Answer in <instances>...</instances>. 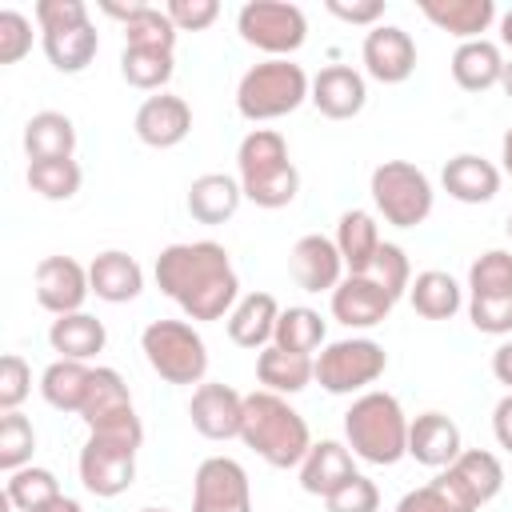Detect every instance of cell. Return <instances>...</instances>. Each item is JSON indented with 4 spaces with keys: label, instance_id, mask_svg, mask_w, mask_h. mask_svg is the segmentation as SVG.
Here are the masks:
<instances>
[{
    "label": "cell",
    "instance_id": "1",
    "mask_svg": "<svg viewBox=\"0 0 512 512\" xmlns=\"http://www.w3.org/2000/svg\"><path fill=\"white\" fill-rule=\"evenodd\" d=\"M156 288L180 304L188 320H224L240 300V280L228 248L216 240L168 244L156 256Z\"/></svg>",
    "mask_w": 512,
    "mask_h": 512
},
{
    "label": "cell",
    "instance_id": "2",
    "mask_svg": "<svg viewBox=\"0 0 512 512\" xmlns=\"http://www.w3.org/2000/svg\"><path fill=\"white\" fill-rule=\"evenodd\" d=\"M240 440L268 464V468H300V460L312 448L308 420L288 404V396L276 392H248L244 396V424Z\"/></svg>",
    "mask_w": 512,
    "mask_h": 512
},
{
    "label": "cell",
    "instance_id": "3",
    "mask_svg": "<svg viewBox=\"0 0 512 512\" xmlns=\"http://www.w3.org/2000/svg\"><path fill=\"white\" fill-rule=\"evenodd\" d=\"M144 444V424L140 416H120L112 424H100V428H88V440L80 448V484L100 496V500H112L120 492L132 488L136 480V452Z\"/></svg>",
    "mask_w": 512,
    "mask_h": 512
},
{
    "label": "cell",
    "instance_id": "4",
    "mask_svg": "<svg viewBox=\"0 0 512 512\" xmlns=\"http://www.w3.org/2000/svg\"><path fill=\"white\" fill-rule=\"evenodd\" d=\"M236 180L256 208H284L300 192V172L288 156V140L276 128H252L236 148Z\"/></svg>",
    "mask_w": 512,
    "mask_h": 512
},
{
    "label": "cell",
    "instance_id": "5",
    "mask_svg": "<svg viewBox=\"0 0 512 512\" xmlns=\"http://www.w3.org/2000/svg\"><path fill=\"white\" fill-rule=\"evenodd\" d=\"M344 440L364 464L388 468L408 456V416L392 392L368 388L344 412Z\"/></svg>",
    "mask_w": 512,
    "mask_h": 512
},
{
    "label": "cell",
    "instance_id": "6",
    "mask_svg": "<svg viewBox=\"0 0 512 512\" xmlns=\"http://www.w3.org/2000/svg\"><path fill=\"white\" fill-rule=\"evenodd\" d=\"M312 92V80L292 60H260L252 64L236 84V112L252 124L280 120L296 112Z\"/></svg>",
    "mask_w": 512,
    "mask_h": 512
},
{
    "label": "cell",
    "instance_id": "7",
    "mask_svg": "<svg viewBox=\"0 0 512 512\" xmlns=\"http://www.w3.org/2000/svg\"><path fill=\"white\" fill-rule=\"evenodd\" d=\"M140 352L168 384H204L208 376V344L188 320H152L140 332Z\"/></svg>",
    "mask_w": 512,
    "mask_h": 512
},
{
    "label": "cell",
    "instance_id": "8",
    "mask_svg": "<svg viewBox=\"0 0 512 512\" xmlns=\"http://www.w3.org/2000/svg\"><path fill=\"white\" fill-rule=\"evenodd\" d=\"M368 192H372V204L376 212L392 224V228H416L432 216V180L408 164V160H384L372 168V180H368Z\"/></svg>",
    "mask_w": 512,
    "mask_h": 512
},
{
    "label": "cell",
    "instance_id": "9",
    "mask_svg": "<svg viewBox=\"0 0 512 512\" xmlns=\"http://www.w3.org/2000/svg\"><path fill=\"white\" fill-rule=\"evenodd\" d=\"M388 368V352L384 344H376L372 336H348V340H332L320 348L316 356V384L332 396H360L368 392V384H376Z\"/></svg>",
    "mask_w": 512,
    "mask_h": 512
},
{
    "label": "cell",
    "instance_id": "10",
    "mask_svg": "<svg viewBox=\"0 0 512 512\" xmlns=\"http://www.w3.org/2000/svg\"><path fill=\"white\" fill-rule=\"evenodd\" d=\"M236 32L244 44L268 52V60H288L308 40V16L288 0H248L236 12Z\"/></svg>",
    "mask_w": 512,
    "mask_h": 512
},
{
    "label": "cell",
    "instance_id": "11",
    "mask_svg": "<svg viewBox=\"0 0 512 512\" xmlns=\"http://www.w3.org/2000/svg\"><path fill=\"white\" fill-rule=\"evenodd\" d=\"M192 512H252V484L240 460L208 456L192 476Z\"/></svg>",
    "mask_w": 512,
    "mask_h": 512
},
{
    "label": "cell",
    "instance_id": "12",
    "mask_svg": "<svg viewBox=\"0 0 512 512\" xmlns=\"http://www.w3.org/2000/svg\"><path fill=\"white\" fill-rule=\"evenodd\" d=\"M36 304L52 316H68V312H84V300L92 292L88 284V268L72 256H44L36 264Z\"/></svg>",
    "mask_w": 512,
    "mask_h": 512
},
{
    "label": "cell",
    "instance_id": "13",
    "mask_svg": "<svg viewBox=\"0 0 512 512\" xmlns=\"http://www.w3.org/2000/svg\"><path fill=\"white\" fill-rule=\"evenodd\" d=\"M364 72L380 84H404L416 72V40L400 24H376L368 28L360 44Z\"/></svg>",
    "mask_w": 512,
    "mask_h": 512
},
{
    "label": "cell",
    "instance_id": "14",
    "mask_svg": "<svg viewBox=\"0 0 512 512\" xmlns=\"http://www.w3.org/2000/svg\"><path fill=\"white\" fill-rule=\"evenodd\" d=\"M188 420L208 440H232L240 436V424H244V396L232 384L204 380L188 400Z\"/></svg>",
    "mask_w": 512,
    "mask_h": 512
},
{
    "label": "cell",
    "instance_id": "15",
    "mask_svg": "<svg viewBox=\"0 0 512 512\" xmlns=\"http://www.w3.org/2000/svg\"><path fill=\"white\" fill-rule=\"evenodd\" d=\"M440 476L456 488V496H460L472 512L484 508L488 500H496L500 488H504V464H500V456L488 452V448H464Z\"/></svg>",
    "mask_w": 512,
    "mask_h": 512
},
{
    "label": "cell",
    "instance_id": "16",
    "mask_svg": "<svg viewBox=\"0 0 512 512\" xmlns=\"http://www.w3.org/2000/svg\"><path fill=\"white\" fill-rule=\"evenodd\" d=\"M288 268H292V280L304 292H336V284L344 280L340 248H336L332 236H320V232H308L292 244Z\"/></svg>",
    "mask_w": 512,
    "mask_h": 512
},
{
    "label": "cell",
    "instance_id": "17",
    "mask_svg": "<svg viewBox=\"0 0 512 512\" xmlns=\"http://www.w3.org/2000/svg\"><path fill=\"white\" fill-rule=\"evenodd\" d=\"M396 296L376 284L372 276H344L332 292V316L344 324V328H376L388 320Z\"/></svg>",
    "mask_w": 512,
    "mask_h": 512
},
{
    "label": "cell",
    "instance_id": "18",
    "mask_svg": "<svg viewBox=\"0 0 512 512\" xmlns=\"http://www.w3.org/2000/svg\"><path fill=\"white\" fill-rule=\"evenodd\" d=\"M132 128H136L140 144H148V148H176L192 132V108L184 96L156 92L136 108Z\"/></svg>",
    "mask_w": 512,
    "mask_h": 512
},
{
    "label": "cell",
    "instance_id": "19",
    "mask_svg": "<svg viewBox=\"0 0 512 512\" xmlns=\"http://www.w3.org/2000/svg\"><path fill=\"white\" fill-rule=\"evenodd\" d=\"M308 100H312L316 112L328 116V120H352V116H360L364 104H368V84H364V76H360L356 68H348V64H328V68L316 72Z\"/></svg>",
    "mask_w": 512,
    "mask_h": 512
},
{
    "label": "cell",
    "instance_id": "20",
    "mask_svg": "<svg viewBox=\"0 0 512 512\" xmlns=\"http://www.w3.org/2000/svg\"><path fill=\"white\" fill-rule=\"evenodd\" d=\"M464 452L460 428L452 416L444 412H420L416 420H408V456L424 468H448L456 456Z\"/></svg>",
    "mask_w": 512,
    "mask_h": 512
},
{
    "label": "cell",
    "instance_id": "21",
    "mask_svg": "<svg viewBox=\"0 0 512 512\" xmlns=\"http://www.w3.org/2000/svg\"><path fill=\"white\" fill-rule=\"evenodd\" d=\"M356 476V464H352V448L340 444V440H312L308 456L300 460V488L308 496H320L328 500L336 488H344L348 480Z\"/></svg>",
    "mask_w": 512,
    "mask_h": 512
},
{
    "label": "cell",
    "instance_id": "22",
    "mask_svg": "<svg viewBox=\"0 0 512 512\" xmlns=\"http://www.w3.org/2000/svg\"><path fill=\"white\" fill-rule=\"evenodd\" d=\"M88 284H92L96 300L128 304V300H136L144 292V268L136 264V256H128L120 248H108L88 264Z\"/></svg>",
    "mask_w": 512,
    "mask_h": 512
},
{
    "label": "cell",
    "instance_id": "23",
    "mask_svg": "<svg viewBox=\"0 0 512 512\" xmlns=\"http://www.w3.org/2000/svg\"><path fill=\"white\" fill-rule=\"evenodd\" d=\"M276 320H280V304L272 292H244L236 300V308L228 312V340L236 348H268L276 336Z\"/></svg>",
    "mask_w": 512,
    "mask_h": 512
},
{
    "label": "cell",
    "instance_id": "24",
    "mask_svg": "<svg viewBox=\"0 0 512 512\" xmlns=\"http://www.w3.org/2000/svg\"><path fill=\"white\" fill-rule=\"evenodd\" d=\"M440 184L460 204H488L500 192V168L492 160L476 156V152H460V156H452L444 164Z\"/></svg>",
    "mask_w": 512,
    "mask_h": 512
},
{
    "label": "cell",
    "instance_id": "25",
    "mask_svg": "<svg viewBox=\"0 0 512 512\" xmlns=\"http://www.w3.org/2000/svg\"><path fill=\"white\" fill-rule=\"evenodd\" d=\"M256 380L264 384V392L276 396H296L316 380V356L304 352H288L280 344H268L256 352Z\"/></svg>",
    "mask_w": 512,
    "mask_h": 512
},
{
    "label": "cell",
    "instance_id": "26",
    "mask_svg": "<svg viewBox=\"0 0 512 512\" xmlns=\"http://www.w3.org/2000/svg\"><path fill=\"white\" fill-rule=\"evenodd\" d=\"M332 240H336V248H340V260H344L348 276H368V272H372V260H376V252H380V244H384L376 216L364 212V208H348V212L340 216Z\"/></svg>",
    "mask_w": 512,
    "mask_h": 512
},
{
    "label": "cell",
    "instance_id": "27",
    "mask_svg": "<svg viewBox=\"0 0 512 512\" xmlns=\"http://www.w3.org/2000/svg\"><path fill=\"white\" fill-rule=\"evenodd\" d=\"M420 12L448 36L464 40H484V32L496 20V4L492 0H420Z\"/></svg>",
    "mask_w": 512,
    "mask_h": 512
},
{
    "label": "cell",
    "instance_id": "28",
    "mask_svg": "<svg viewBox=\"0 0 512 512\" xmlns=\"http://www.w3.org/2000/svg\"><path fill=\"white\" fill-rule=\"evenodd\" d=\"M240 200H244V188L228 172H204V176H196L188 184V212L200 224H224V220H232L236 208H240Z\"/></svg>",
    "mask_w": 512,
    "mask_h": 512
},
{
    "label": "cell",
    "instance_id": "29",
    "mask_svg": "<svg viewBox=\"0 0 512 512\" xmlns=\"http://www.w3.org/2000/svg\"><path fill=\"white\" fill-rule=\"evenodd\" d=\"M48 344H52V352H60V360H84L88 364L96 352H104L108 332H104V320H96L92 312H68V316L52 320Z\"/></svg>",
    "mask_w": 512,
    "mask_h": 512
},
{
    "label": "cell",
    "instance_id": "30",
    "mask_svg": "<svg viewBox=\"0 0 512 512\" xmlns=\"http://www.w3.org/2000/svg\"><path fill=\"white\" fill-rule=\"evenodd\" d=\"M448 68L464 92H488L504 76V56H500V44H492V40H464L452 52Z\"/></svg>",
    "mask_w": 512,
    "mask_h": 512
},
{
    "label": "cell",
    "instance_id": "31",
    "mask_svg": "<svg viewBox=\"0 0 512 512\" xmlns=\"http://www.w3.org/2000/svg\"><path fill=\"white\" fill-rule=\"evenodd\" d=\"M132 392L124 384V376L116 368H92V384H88V396H84V408H80V420L88 428H100V424H112L120 416H132Z\"/></svg>",
    "mask_w": 512,
    "mask_h": 512
},
{
    "label": "cell",
    "instance_id": "32",
    "mask_svg": "<svg viewBox=\"0 0 512 512\" xmlns=\"http://www.w3.org/2000/svg\"><path fill=\"white\" fill-rule=\"evenodd\" d=\"M24 152L28 160H72L76 152V124L64 112H36L24 124Z\"/></svg>",
    "mask_w": 512,
    "mask_h": 512
},
{
    "label": "cell",
    "instance_id": "33",
    "mask_svg": "<svg viewBox=\"0 0 512 512\" xmlns=\"http://www.w3.org/2000/svg\"><path fill=\"white\" fill-rule=\"evenodd\" d=\"M408 300H412V308H416L424 320H452V316L464 308V288H460L448 272L428 268V272H416V276H412Z\"/></svg>",
    "mask_w": 512,
    "mask_h": 512
},
{
    "label": "cell",
    "instance_id": "34",
    "mask_svg": "<svg viewBox=\"0 0 512 512\" xmlns=\"http://www.w3.org/2000/svg\"><path fill=\"white\" fill-rule=\"evenodd\" d=\"M40 44H44L48 64L56 72H64V76L84 72L96 60V52H100V36H96L92 20L88 24H76V28H64V32H44Z\"/></svg>",
    "mask_w": 512,
    "mask_h": 512
},
{
    "label": "cell",
    "instance_id": "35",
    "mask_svg": "<svg viewBox=\"0 0 512 512\" xmlns=\"http://www.w3.org/2000/svg\"><path fill=\"white\" fill-rule=\"evenodd\" d=\"M88 384H92V368L84 360H52L40 376V396L56 408V412H72L80 416L84 408V396H88Z\"/></svg>",
    "mask_w": 512,
    "mask_h": 512
},
{
    "label": "cell",
    "instance_id": "36",
    "mask_svg": "<svg viewBox=\"0 0 512 512\" xmlns=\"http://www.w3.org/2000/svg\"><path fill=\"white\" fill-rule=\"evenodd\" d=\"M328 336V324L316 308H304V304H292V308H280V320H276V336L272 344L288 348V352H304L312 356Z\"/></svg>",
    "mask_w": 512,
    "mask_h": 512
},
{
    "label": "cell",
    "instance_id": "37",
    "mask_svg": "<svg viewBox=\"0 0 512 512\" xmlns=\"http://www.w3.org/2000/svg\"><path fill=\"white\" fill-rule=\"evenodd\" d=\"M172 72H176V60L164 48H128L124 44V52H120V76L140 92H164Z\"/></svg>",
    "mask_w": 512,
    "mask_h": 512
},
{
    "label": "cell",
    "instance_id": "38",
    "mask_svg": "<svg viewBox=\"0 0 512 512\" xmlns=\"http://www.w3.org/2000/svg\"><path fill=\"white\" fill-rule=\"evenodd\" d=\"M56 496H60V480L48 468H36V464H24V468L8 472V480H4V500L20 512H36Z\"/></svg>",
    "mask_w": 512,
    "mask_h": 512
},
{
    "label": "cell",
    "instance_id": "39",
    "mask_svg": "<svg viewBox=\"0 0 512 512\" xmlns=\"http://www.w3.org/2000/svg\"><path fill=\"white\" fill-rule=\"evenodd\" d=\"M80 180L84 172L76 160H28V188L44 200H72Z\"/></svg>",
    "mask_w": 512,
    "mask_h": 512
},
{
    "label": "cell",
    "instance_id": "40",
    "mask_svg": "<svg viewBox=\"0 0 512 512\" xmlns=\"http://www.w3.org/2000/svg\"><path fill=\"white\" fill-rule=\"evenodd\" d=\"M124 44L128 48H164V52H172L176 48V24L168 20L164 8L140 4L136 16L124 24Z\"/></svg>",
    "mask_w": 512,
    "mask_h": 512
},
{
    "label": "cell",
    "instance_id": "41",
    "mask_svg": "<svg viewBox=\"0 0 512 512\" xmlns=\"http://www.w3.org/2000/svg\"><path fill=\"white\" fill-rule=\"evenodd\" d=\"M468 292L472 296H508L512 292V252L488 248L468 268Z\"/></svg>",
    "mask_w": 512,
    "mask_h": 512
},
{
    "label": "cell",
    "instance_id": "42",
    "mask_svg": "<svg viewBox=\"0 0 512 512\" xmlns=\"http://www.w3.org/2000/svg\"><path fill=\"white\" fill-rule=\"evenodd\" d=\"M32 452H36L32 420L24 412H4L0 416V468L16 472V468L32 464Z\"/></svg>",
    "mask_w": 512,
    "mask_h": 512
},
{
    "label": "cell",
    "instance_id": "43",
    "mask_svg": "<svg viewBox=\"0 0 512 512\" xmlns=\"http://www.w3.org/2000/svg\"><path fill=\"white\" fill-rule=\"evenodd\" d=\"M396 512H472V508L456 496V488H452L444 476H436V480H428L424 488H412V492L396 504Z\"/></svg>",
    "mask_w": 512,
    "mask_h": 512
},
{
    "label": "cell",
    "instance_id": "44",
    "mask_svg": "<svg viewBox=\"0 0 512 512\" xmlns=\"http://www.w3.org/2000/svg\"><path fill=\"white\" fill-rule=\"evenodd\" d=\"M376 284H384L396 300L408 292V284H412V264H408V252L400 248V244H380V252H376V260H372V272H368Z\"/></svg>",
    "mask_w": 512,
    "mask_h": 512
},
{
    "label": "cell",
    "instance_id": "45",
    "mask_svg": "<svg viewBox=\"0 0 512 512\" xmlns=\"http://www.w3.org/2000/svg\"><path fill=\"white\" fill-rule=\"evenodd\" d=\"M468 320H472L476 332L512 336V292L508 296H472L468 300Z\"/></svg>",
    "mask_w": 512,
    "mask_h": 512
},
{
    "label": "cell",
    "instance_id": "46",
    "mask_svg": "<svg viewBox=\"0 0 512 512\" xmlns=\"http://www.w3.org/2000/svg\"><path fill=\"white\" fill-rule=\"evenodd\" d=\"M28 392H32V368L20 352H8L0 360V412H20Z\"/></svg>",
    "mask_w": 512,
    "mask_h": 512
},
{
    "label": "cell",
    "instance_id": "47",
    "mask_svg": "<svg viewBox=\"0 0 512 512\" xmlns=\"http://www.w3.org/2000/svg\"><path fill=\"white\" fill-rule=\"evenodd\" d=\"M32 52V20L16 8L0 12V64H20Z\"/></svg>",
    "mask_w": 512,
    "mask_h": 512
},
{
    "label": "cell",
    "instance_id": "48",
    "mask_svg": "<svg viewBox=\"0 0 512 512\" xmlns=\"http://www.w3.org/2000/svg\"><path fill=\"white\" fill-rule=\"evenodd\" d=\"M324 508H328V512H380V488H376L364 472H356L344 488H336V492L324 500Z\"/></svg>",
    "mask_w": 512,
    "mask_h": 512
},
{
    "label": "cell",
    "instance_id": "49",
    "mask_svg": "<svg viewBox=\"0 0 512 512\" xmlns=\"http://www.w3.org/2000/svg\"><path fill=\"white\" fill-rule=\"evenodd\" d=\"M32 16L40 24V36L44 32H64V28L88 24V4L84 0H36Z\"/></svg>",
    "mask_w": 512,
    "mask_h": 512
},
{
    "label": "cell",
    "instance_id": "50",
    "mask_svg": "<svg viewBox=\"0 0 512 512\" xmlns=\"http://www.w3.org/2000/svg\"><path fill=\"white\" fill-rule=\"evenodd\" d=\"M164 12L176 24V32H204L208 24H216L220 4L216 0H168Z\"/></svg>",
    "mask_w": 512,
    "mask_h": 512
},
{
    "label": "cell",
    "instance_id": "51",
    "mask_svg": "<svg viewBox=\"0 0 512 512\" xmlns=\"http://www.w3.org/2000/svg\"><path fill=\"white\" fill-rule=\"evenodd\" d=\"M336 20H344V24H360V28H376L380 20H384V0H328L324 4Z\"/></svg>",
    "mask_w": 512,
    "mask_h": 512
},
{
    "label": "cell",
    "instance_id": "52",
    "mask_svg": "<svg viewBox=\"0 0 512 512\" xmlns=\"http://www.w3.org/2000/svg\"><path fill=\"white\" fill-rule=\"evenodd\" d=\"M492 436H496V444L512 456V392L500 396V404L492 408Z\"/></svg>",
    "mask_w": 512,
    "mask_h": 512
},
{
    "label": "cell",
    "instance_id": "53",
    "mask_svg": "<svg viewBox=\"0 0 512 512\" xmlns=\"http://www.w3.org/2000/svg\"><path fill=\"white\" fill-rule=\"evenodd\" d=\"M492 376L512 392V340H504V344L492 352Z\"/></svg>",
    "mask_w": 512,
    "mask_h": 512
},
{
    "label": "cell",
    "instance_id": "54",
    "mask_svg": "<svg viewBox=\"0 0 512 512\" xmlns=\"http://www.w3.org/2000/svg\"><path fill=\"white\" fill-rule=\"evenodd\" d=\"M140 4H144V0H132V4H100V12H104V16H112V20H124V24H128V20L136 16V8H140Z\"/></svg>",
    "mask_w": 512,
    "mask_h": 512
},
{
    "label": "cell",
    "instance_id": "55",
    "mask_svg": "<svg viewBox=\"0 0 512 512\" xmlns=\"http://www.w3.org/2000/svg\"><path fill=\"white\" fill-rule=\"evenodd\" d=\"M36 512H84V508H80V500H72V496H64V492H60L56 500H48V504H44V508H36Z\"/></svg>",
    "mask_w": 512,
    "mask_h": 512
},
{
    "label": "cell",
    "instance_id": "56",
    "mask_svg": "<svg viewBox=\"0 0 512 512\" xmlns=\"http://www.w3.org/2000/svg\"><path fill=\"white\" fill-rule=\"evenodd\" d=\"M500 160H504V172L512 176V124H508V132H504V140H500Z\"/></svg>",
    "mask_w": 512,
    "mask_h": 512
},
{
    "label": "cell",
    "instance_id": "57",
    "mask_svg": "<svg viewBox=\"0 0 512 512\" xmlns=\"http://www.w3.org/2000/svg\"><path fill=\"white\" fill-rule=\"evenodd\" d=\"M500 40H504V44L512 48V8H508V12L500 16Z\"/></svg>",
    "mask_w": 512,
    "mask_h": 512
},
{
    "label": "cell",
    "instance_id": "58",
    "mask_svg": "<svg viewBox=\"0 0 512 512\" xmlns=\"http://www.w3.org/2000/svg\"><path fill=\"white\" fill-rule=\"evenodd\" d=\"M500 88L508 92V100H512V60H504V76H500Z\"/></svg>",
    "mask_w": 512,
    "mask_h": 512
},
{
    "label": "cell",
    "instance_id": "59",
    "mask_svg": "<svg viewBox=\"0 0 512 512\" xmlns=\"http://www.w3.org/2000/svg\"><path fill=\"white\" fill-rule=\"evenodd\" d=\"M136 512H172V508H136Z\"/></svg>",
    "mask_w": 512,
    "mask_h": 512
},
{
    "label": "cell",
    "instance_id": "60",
    "mask_svg": "<svg viewBox=\"0 0 512 512\" xmlns=\"http://www.w3.org/2000/svg\"><path fill=\"white\" fill-rule=\"evenodd\" d=\"M504 228H508V240H512V212H508V224Z\"/></svg>",
    "mask_w": 512,
    "mask_h": 512
}]
</instances>
